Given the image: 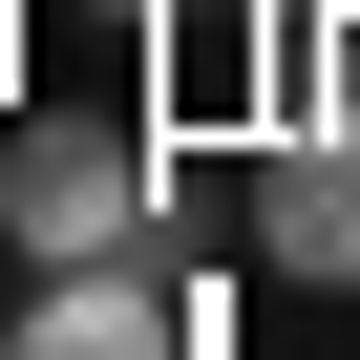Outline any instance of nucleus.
<instances>
[{
	"label": "nucleus",
	"instance_id": "f257e3e1",
	"mask_svg": "<svg viewBox=\"0 0 360 360\" xmlns=\"http://www.w3.org/2000/svg\"><path fill=\"white\" fill-rule=\"evenodd\" d=\"M127 233H169V148L148 127H106V106H22V127H0V255H22V276L127 255Z\"/></svg>",
	"mask_w": 360,
	"mask_h": 360
},
{
	"label": "nucleus",
	"instance_id": "f03ea898",
	"mask_svg": "<svg viewBox=\"0 0 360 360\" xmlns=\"http://www.w3.org/2000/svg\"><path fill=\"white\" fill-rule=\"evenodd\" d=\"M0 360H233V318H212V276H169V255L127 233V255L22 276V339H0Z\"/></svg>",
	"mask_w": 360,
	"mask_h": 360
},
{
	"label": "nucleus",
	"instance_id": "7ed1b4c3",
	"mask_svg": "<svg viewBox=\"0 0 360 360\" xmlns=\"http://www.w3.org/2000/svg\"><path fill=\"white\" fill-rule=\"evenodd\" d=\"M255 276L360 297V106H276L255 127Z\"/></svg>",
	"mask_w": 360,
	"mask_h": 360
},
{
	"label": "nucleus",
	"instance_id": "20e7f679",
	"mask_svg": "<svg viewBox=\"0 0 360 360\" xmlns=\"http://www.w3.org/2000/svg\"><path fill=\"white\" fill-rule=\"evenodd\" d=\"M106 22H148V43H169V22H212V0H106Z\"/></svg>",
	"mask_w": 360,
	"mask_h": 360
}]
</instances>
